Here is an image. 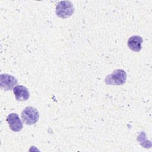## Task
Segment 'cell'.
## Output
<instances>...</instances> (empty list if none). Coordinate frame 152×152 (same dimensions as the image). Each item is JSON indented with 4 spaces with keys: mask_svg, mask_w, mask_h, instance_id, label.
Instances as JSON below:
<instances>
[{
    "mask_svg": "<svg viewBox=\"0 0 152 152\" xmlns=\"http://www.w3.org/2000/svg\"><path fill=\"white\" fill-rule=\"evenodd\" d=\"M74 12V8L71 3L69 1H59L56 6L55 10V13L59 17L65 18L70 17Z\"/></svg>",
    "mask_w": 152,
    "mask_h": 152,
    "instance_id": "cell-2",
    "label": "cell"
},
{
    "mask_svg": "<svg viewBox=\"0 0 152 152\" xmlns=\"http://www.w3.org/2000/svg\"><path fill=\"white\" fill-rule=\"evenodd\" d=\"M142 38L140 36H132L130 37L128 40V46L134 52H139L141 49V43H142Z\"/></svg>",
    "mask_w": 152,
    "mask_h": 152,
    "instance_id": "cell-7",
    "label": "cell"
},
{
    "mask_svg": "<svg viewBox=\"0 0 152 152\" xmlns=\"http://www.w3.org/2000/svg\"><path fill=\"white\" fill-rule=\"evenodd\" d=\"M127 78L126 72L122 69H115L113 72L104 79V82L107 85L121 86L125 83Z\"/></svg>",
    "mask_w": 152,
    "mask_h": 152,
    "instance_id": "cell-1",
    "label": "cell"
},
{
    "mask_svg": "<svg viewBox=\"0 0 152 152\" xmlns=\"http://www.w3.org/2000/svg\"><path fill=\"white\" fill-rule=\"evenodd\" d=\"M13 93L17 101H26L30 97L28 89L23 86H15L13 89Z\"/></svg>",
    "mask_w": 152,
    "mask_h": 152,
    "instance_id": "cell-6",
    "label": "cell"
},
{
    "mask_svg": "<svg viewBox=\"0 0 152 152\" xmlns=\"http://www.w3.org/2000/svg\"><path fill=\"white\" fill-rule=\"evenodd\" d=\"M39 118L38 110L31 106H27L21 112V119L24 124L31 125L36 124Z\"/></svg>",
    "mask_w": 152,
    "mask_h": 152,
    "instance_id": "cell-3",
    "label": "cell"
},
{
    "mask_svg": "<svg viewBox=\"0 0 152 152\" xmlns=\"http://www.w3.org/2000/svg\"><path fill=\"white\" fill-rule=\"evenodd\" d=\"M7 121L9 125L10 129L14 132L20 131L23 128V124L20 120L18 114L11 113L8 115Z\"/></svg>",
    "mask_w": 152,
    "mask_h": 152,
    "instance_id": "cell-5",
    "label": "cell"
},
{
    "mask_svg": "<svg viewBox=\"0 0 152 152\" xmlns=\"http://www.w3.org/2000/svg\"><path fill=\"white\" fill-rule=\"evenodd\" d=\"M17 84V80L15 77L8 74L0 75V86L4 91L12 90Z\"/></svg>",
    "mask_w": 152,
    "mask_h": 152,
    "instance_id": "cell-4",
    "label": "cell"
}]
</instances>
